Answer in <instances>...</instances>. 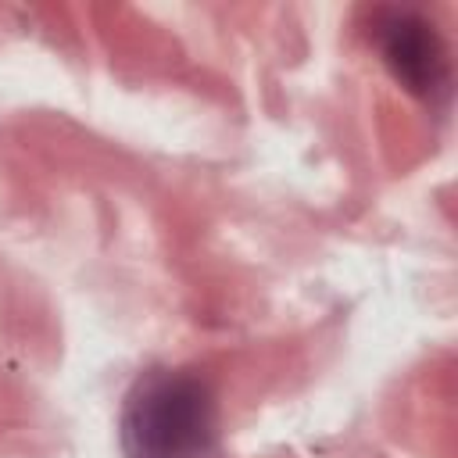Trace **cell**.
I'll use <instances>...</instances> for the list:
<instances>
[{
    "mask_svg": "<svg viewBox=\"0 0 458 458\" xmlns=\"http://www.w3.org/2000/svg\"><path fill=\"white\" fill-rule=\"evenodd\" d=\"M215 447L211 386L182 369H150L125 394V458H208Z\"/></svg>",
    "mask_w": 458,
    "mask_h": 458,
    "instance_id": "obj_1",
    "label": "cell"
},
{
    "mask_svg": "<svg viewBox=\"0 0 458 458\" xmlns=\"http://www.w3.org/2000/svg\"><path fill=\"white\" fill-rule=\"evenodd\" d=\"M376 39H379L390 75L408 93L426 97V100H440L447 93V82H451L447 47L426 18L411 11H394L379 21Z\"/></svg>",
    "mask_w": 458,
    "mask_h": 458,
    "instance_id": "obj_2",
    "label": "cell"
}]
</instances>
